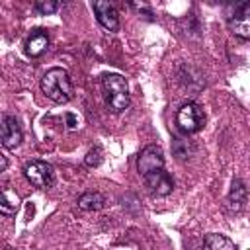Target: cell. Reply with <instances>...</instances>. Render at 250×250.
I'll return each instance as SVG.
<instances>
[{"label":"cell","instance_id":"cell-1","mask_svg":"<svg viewBox=\"0 0 250 250\" xmlns=\"http://www.w3.org/2000/svg\"><path fill=\"white\" fill-rule=\"evenodd\" d=\"M104 102L111 113H121L129 107V86L125 76L117 72H105L102 76Z\"/></svg>","mask_w":250,"mask_h":250},{"label":"cell","instance_id":"cell-2","mask_svg":"<svg viewBox=\"0 0 250 250\" xmlns=\"http://www.w3.org/2000/svg\"><path fill=\"white\" fill-rule=\"evenodd\" d=\"M41 92L55 104H66L72 98V82L64 68L53 66L41 78Z\"/></svg>","mask_w":250,"mask_h":250},{"label":"cell","instance_id":"cell-3","mask_svg":"<svg viewBox=\"0 0 250 250\" xmlns=\"http://www.w3.org/2000/svg\"><path fill=\"white\" fill-rule=\"evenodd\" d=\"M203 125H205V113H203V109H201L199 104L186 102L176 111V127L182 133H186V135L197 133V131L203 129Z\"/></svg>","mask_w":250,"mask_h":250},{"label":"cell","instance_id":"cell-4","mask_svg":"<svg viewBox=\"0 0 250 250\" xmlns=\"http://www.w3.org/2000/svg\"><path fill=\"white\" fill-rule=\"evenodd\" d=\"M23 176L29 184H33L35 188L47 189L55 184V172L53 166L45 160H31L23 166Z\"/></svg>","mask_w":250,"mask_h":250},{"label":"cell","instance_id":"cell-5","mask_svg":"<svg viewBox=\"0 0 250 250\" xmlns=\"http://www.w3.org/2000/svg\"><path fill=\"white\" fill-rule=\"evenodd\" d=\"M227 23L232 35L240 39H250V2H238L227 16Z\"/></svg>","mask_w":250,"mask_h":250},{"label":"cell","instance_id":"cell-6","mask_svg":"<svg viewBox=\"0 0 250 250\" xmlns=\"http://www.w3.org/2000/svg\"><path fill=\"white\" fill-rule=\"evenodd\" d=\"M164 168V156H162V148L158 145H148L145 146L139 156H137V172L145 178L156 170Z\"/></svg>","mask_w":250,"mask_h":250},{"label":"cell","instance_id":"cell-7","mask_svg":"<svg viewBox=\"0 0 250 250\" xmlns=\"http://www.w3.org/2000/svg\"><path fill=\"white\" fill-rule=\"evenodd\" d=\"M0 139H2V146H4V148H16V146H20V143L23 141V133H21L20 121H18L14 115H10V113H4V115H2Z\"/></svg>","mask_w":250,"mask_h":250},{"label":"cell","instance_id":"cell-8","mask_svg":"<svg viewBox=\"0 0 250 250\" xmlns=\"http://www.w3.org/2000/svg\"><path fill=\"white\" fill-rule=\"evenodd\" d=\"M92 10L96 14L98 23L104 29H107V31H117L119 29V12L115 10V6L111 2L96 0V2H92Z\"/></svg>","mask_w":250,"mask_h":250},{"label":"cell","instance_id":"cell-9","mask_svg":"<svg viewBox=\"0 0 250 250\" xmlns=\"http://www.w3.org/2000/svg\"><path fill=\"white\" fill-rule=\"evenodd\" d=\"M47 47H49V33H47V29H43V27L31 29V33L27 35V39H25V43H23V51H25V55L31 57V59L41 57V55L47 51Z\"/></svg>","mask_w":250,"mask_h":250},{"label":"cell","instance_id":"cell-10","mask_svg":"<svg viewBox=\"0 0 250 250\" xmlns=\"http://www.w3.org/2000/svg\"><path fill=\"white\" fill-rule=\"evenodd\" d=\"M145 184L150 189V193L162 195V197L168 195V193H172V189H174V180H172V176L164 168L162 170H156V172H152L148 176H145Z\"/></svg>","mask_w":250,"mask_h":250},{"label":"cell","instance_id":"cell-11","mask_svg":"<svg viewBox=\"0 0 250 250\" xmlns=\"http://www.w3.org/2000/svg\"><path fill=\"white\" fill-rule=\"evenodd\" d=\"M248 201V188L246 184L240 180V178H232L230 182V189H229V195H227V203H229V209L232 213H238L244 209Z\"/></svg>","mask_w":250,"mask_h":250},{"label":"cell","instance_id":"cell-12","mask_svg":"<svg viewBox=\"0 0 250 250\" xmlns=\"http://www.w3.org/2000/svg\"><path fill=\"white\" fill-rule=\"evenodd\" d=\"M193 74H197V70H195L193 66H189V64H184V66L178 68V78H180V82L184 84V88L197 92V90H201V88L205 86V80H203V76L193 78Z\"/></svg>","mask_w":250,"mask_h":250},{"label":"cell","instance_id":"cell-13","mask_svg":"<svg viewBox=\"0 0 250 250\" xmlns=\"http://www.w3.org/2000/svg\"><path fill=\"white\" fill-rule=\"evenodd\" d=\"M203 250H238V248L229 236L219 232H209L203 238Z\"/></svg>","mask_w":250,"mask_h":250},{"label":"cell","instance_id":"cell-14","mask_svg":"<svg viewBox=\"0 0 250 250\" xmlns=\"http://www.w3.org/2000/svg\"><path fill=\"white\" fill-rule=\"evenodd\" d=\"M78 207L82 211H98L102 207H105V197L100 193V191H84L78 199H76Z\"/></svg>","mask_w":250,"mask_h":250},{"label":"cell","instance_id":"cell-15","mask_svg":"<svg viewBox=\"0 0 250 250\" xmlns=\"http://www.w3.org/2000/svg\"><path fill=\"white\" fill-rule=\"evenodd\" d=\"M20 207V197L16 195L14 189H10V186L2 188V195H0V213L6 217H12Z\"/></svg>","mask_w":250,"mask_h":250},{"label":"cell","instance_id":"cell-16","mask_svg":"<svg viewBox=\"0 0 250 250\" xmlns=\"http://www.w3.org/2000/svg\"><path fill=\"white\" fill-rule=\"evenodd\" d=\"M195 152V146L188 141V139H182V137H174L172 139V154L176 160L184 162V160H189Z\"/></svg>","mask_w":250,"mask_h":250},{"label":"cell","instance_id":"cell-17","mask_svg":"<svg viewBox=\"0 0 250 250\" xmlns=\"http://www.w3.org/2000/svg\"><path fill=\"white\" fill-rule=\"evenodd\" d=\"M59 8H61V4L55 2V0H37V2L33 4V10H35L37 14H41V16L55 14Z\"/></svg>","mask_w":250,"mask_h":250},{"label":"cell","instance_id":"cell-18","mask_svg":"<svg viewBox=\"0 0 250 250\" xmlns=\"http://www.w3.org/2000/svg\"><path fill=\"white\" fill-rule=\"evenodd\" d=\"M100 162H102V150L96 146V148H92V150L86 154L84 164H86V166H90V168H94V166H98Z\"/></svg>","mask_w":250,"mask_h":250},{"label":"cell","instance_id":"cell-19","mask_svg":"<svg viewBox=\"0 0 250 250\" xmlns=\"http://www.w3.org/2000/svg\"><path fill=\"white\" fill-rule=\"evenodd\" d=\"M64 117H66V123H68V129H74V127L78 125V121H76V117H74L72 113H66Z\"/></svg>","mask_w":250,"mask_h":250},{"label":"cell","instance_id":"cell-20","mask_svg":"<svg viewBox=\"0 0 250 250\" xmlns=\"http://www.w3.org/2000/svg\"><path fill=\"white\" fill-rule=\"evenodd\" d=\"M6 166H8V158H6L4 154H0V172H4Z\"/></svg>","mask_w":250,"mask_h":250}]
</instances>
